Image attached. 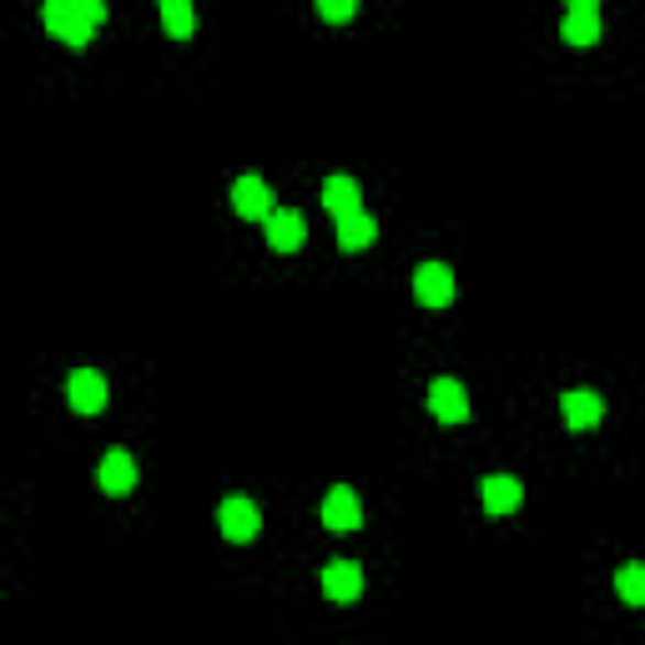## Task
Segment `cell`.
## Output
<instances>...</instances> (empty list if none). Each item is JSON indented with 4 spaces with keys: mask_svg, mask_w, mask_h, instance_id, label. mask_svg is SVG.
<instances>
[{
    "mask_svg": "<svg viewBox=\"0 0 645 645\" xmlns=\"http://www.w3.org/2000/svg\"><path fill=\"white\" fill-rule=\"evenodd\" d=\"M322 207H328L334 217H343V212H353V207H363L359 182H353V177H328V182H322Z\"/></svg>",
    "mask_w": 645,
    "mask_h": 645,
    "instance_id": "9a60e30c",
    "label": "cell"
},
{
    "mask_svg": "<svg viewBox=\"0 0 645 645\" xmlns=\"http://www.w3.org/2000/svg\"><path fill=\"white\" fill-rule=\"evenodd\" d=\"M429 408L439 424H464L469 418V394L459 389L455 379H434L429 383Z\"/></svg>",
    "mask_w": 645,
    "mask_h": 645,
    "instance_id": "9c48e42d",
    "label": "cell"
},
{
    "mask_svg": "<svg viewBox=\"0 0 645 645\" xmlns=\"http://www.w3.org/2000/svg\"><path fill=\"white\" fill-rule=\"evenodd\" d=\"M479 500H484L490 514H514L520 500H525V490H520L510 474H490V479H479Z\"/></svg>",
    "mask_w": 645,
    "mask_h": 645,
    "instance_id": "5bb4252c",
    "label": "cell"
},
{
    "mask_svg": "<svg viewBox=\"0 0 645 645\" xmlns=\"http://www.w3.org/2000/svg\"><path fill=\"white\" fill-rule=\"evenodd\" d=\"M96 484H101L111 500H127V494L136 490V459L121 455V449H111V455L101 459V469H96Z\"/></svg>",
    "mask_w": 645,
    "mask_h": 645,
    "instance_id": "ba28073f",
    "label": "cell"
},
{
    "mask_svg": "<svg viewBox=\"0 0 645 645\" xmlns=\"http://www.w3.org/2000/svg\"><path fill=\"white\" fill-rule=\"evenodd\" d=\"M318 520L334 529V535H348V529H359V525H363L359 494L348 490V484H334V490H328V500L318 504Z\"/></svg>",
    "mask_w": 645,
    "mask_h": 645,
    "instance_id": "3957f363",
    "label": "cell"
},
{
    "mask_svg": "<svg viewBox=\"0 0 645 645\" xmlns=\"http://www.w3.org/2000/svg\"><path fill=\"white\" fill-rule=\"evenodd\" d=\"M217 525H222V535H228L232 545H248V539H258V529H263V514H258L252 500L232 494V500H222V510H217Z\"/></svg>",
    "mask_w": 645,
    "mask_h": 645,
    "instance_id": "7a4b0ae2",
    "label": "cell"
},
{
    "mask_svg": "<svg viewBox=\"0 0 645 645\" xmlns=\"http://www.w3.org/2000/svg\"><path fill=\"white\" fill-rule=\"evenodd\" d=\"M560 414H565V424H570V429H595L600 418H605V398L600 394H590V389H570V394L560 398Z\"/></svg>",
    "mask_w": 645,
    "mask_h": 645,
    "instance_id": "8fae6325",
    "label": "cell"
},
{
    "mask_svg": "<svg viewBox=\"0 0 645 645\" xmlns=\"http://www.w3.org/2000/svg\"><path fill=\"white\" fill-rule=\"evenodd\" d=\"M41 25H46L56 41H66V46H86L96 31L91 11H86L81 0H46V6H41Z\"/></svg>",
    "mask_w": 645,
    "mask_h": 645,
    "instance_id": "6da1fadb",
    "label": "cell"
},
{
    "mask_svg": "<svg viewBox=\"0 0 645 645\" xmlns=\"http://www.w3.org/2000/svg\"><path fill=\"white\" fill-rule=\"evenodd\" d=\"M580 6H600V0H565V11H580Z\"/></svg>",
    "mask_w": 645,
    "mask_h": 645,
    "instance_id": "ffe728a7",
    "label": "cell"
},
{
    "mask_svg": "<svg viewBox=\"0 0 645 645\" xmlns=\"http://www.w3.org/2000/svg\"><path fill=\"white\" fill-rule=\"evenodd\" d=\"M162 25H167L172 41H187L192 25H197V11H192V0H162Z\"/></svg>",
    "mask_w": 645,
    "mask_h": 645,
    "instance_id": "2e32d148",
    "label": "cell"
},
{
    "mask_svg": "<svg viewBox=\"0 0 645 645\" xmlns=\"http://www.w3.org/2000/svg\"><path fill=\"white\" fill-rule=\"evenodd\" d=\"M414 298L424 303V308H449V303H455V273L444 263H424L414 273Z\"/></svg>",
    "mask_w": 645,
    "mask_h": 645,
    "instance_id": "277c9868",
    "label": "cell"
},
{
    "mask_svg": "<svg viewBox=\"0 0 645 645\" xmlns=\"http://www.w3.org/2000/svg\"><path fill=\"white\" fill-rule=\"evenodd\" d=\"M600 36H605L600 6H580V11H565V21H560V41H565V46H595Z\"/></svg>",
    "mask_w": 645,
    "mask_h": 645,
    "instance_id": "30bf717a",
    "label": "cell"
},
{
    "mask_svg": "<svg viewBox=\"0 0 645 645\" xmlns=\"http://www.w3.org/2000/svg\"><path fill=\"white\" fill-rule=\"evenodd\" d=\"M303 238H308L303 212H293V207H273V217H267V242H273L277 252H298Z\"/></svg>",
    "mask_w": 645,
    "mask_h": 645,
    "instance_id": "7c38bea8",
    "label": "cell"
},
{
    "mask_svg": "<svg viewBox=\"0 0 645 645\" xmlns=\"http://www.w3.org/2000/svg\"><path fill=\"white\" fill-rule=\"evenodd\" d=\"M615 595H621L625 605H645V565L641 560L621 565V575H615Z\"/></svg>",
    "mask_w": 645,
    "mask_h": 645,
    "instance_id": "e0dca14e",
    "label": "cell"
},
{
    "mask_svg": "<svg viewBox=\"0 0 645 645\" xmlns=\"http://www.w3.org/2000/svg\"><path fill=\"white\" fill-rule=\"evenodd\" d=\"M322 595L334 600V605H353L363 595V565H353V560L322 565Z\"/></svg>",
    "mask_w": 645,
    "mask_h": 645,
    "instance_id": "5b68a950",
    "label": "cell"
},
{
    "mask_svg": "<svg viewBox=\"0 0 645 645\" xmlns=\"http://www.w3.org/2000/svg\"><path fill=\"white\" fill-rule=\"evenodd\" d=\"M373 238H379V222H373L363 207H353V212L338 217V248L343 252H363L373 248Z\"/></svg>",
    "mask_w": 645,
    "mask_h": 645,
    "instance_id": "4fadbf2b",
    "label": "cell"
},
{
    "mask_svg": "<svg viewBox=\"0 0 645 645\" xmlns=\"http://www.w3.org/2000/svg\"><path fill=\"white\" fill-rule=\"evenodd\" d=\"M81 6H86V11H91V21H96V25L107 21V0H81Z\"/></svg>",
    "mask_w": 645,
    "mask_h": 645,
    "instance_id": "d6986e66",
    "label": "cell"
},
{
    "mask_svg": "<svg viewBox=\"0 0 645 645\" xmlns=\"http://www.w3.org/2000/svg\"><path fill=\"white\" fill-rule=\"evenodd\" d=\"M66 398H72L76 414H101V408H107V379L96 369H76L72 379H66Z\"/></svg>",
    "mask_w": 645,
    "mask_h": 645,
    "instance_id": "52a82bcc",
    "label": "cell"
},
{
    "mask_svg": "<svg viewBox=\"0 0 645 645\" xmlns=\"http://www.w3.org/2000/svg\"><path fill=\"white\" fill-rule=\"evenodd\" d=\"M313 6H318V15L322 21H348V15H353V0H313Z\"/></svg>",
    "mask_w": 645,
    "mask_h": 645,
    "instance_id": "ac0fdd59",
    "label": "cell"
},
{
    "mask_svg": "<svg viewBox=\"0 0 645 645\" xmlns=\"http://www.w3.org/2000/svg\"><path fill=\"white\" fill-rule=\"evenodd\" d=\"M232 207H238V217H248V222H267V217H273V187H267L263 177H238L232 182Z\"/></svg>",
    "mask_w": 645,
    "mask_h": 645,
    "instance_id": "8992f818",
    "label": "cell"
}]
</instances>
